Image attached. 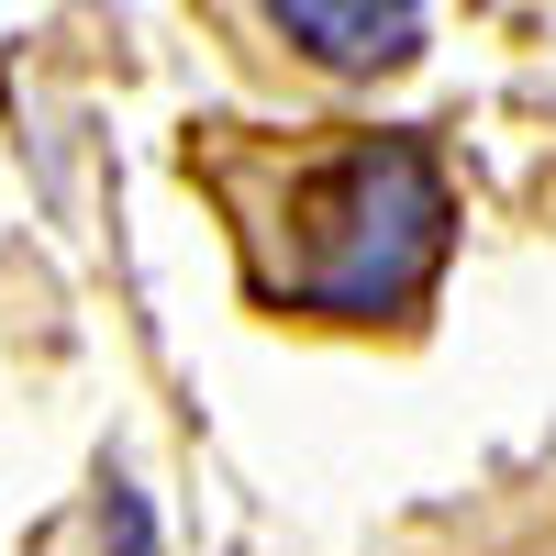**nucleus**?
<instances>
[{"mask_svg": "<svg viewBox=\"0 0 556 556\" xmlns=\"http://www.w3.org/2000/svg\"><path fill=\"white\" fill-rule=\"evenodd\" d=\"M245 223V278L278 323H412L434 301V267L456 235L445 167L412 134H334V146L256 156V190L223 178Z\"/></svg>", "mask_w": 556, "mask_h": 556, "instance_id": "1", "label": "nucleus"}, {"mask_svg": "<svg viewBox=\"0 0 556 556\" xmlns=\"http://www.w3.org/2000/svg\"><path fill=\"white\" fill-rule=\"evenodd\" d=\"M534 556H556V545H534Z\"/></svg>", "mask_w": 556, "mask_h": 556, "instance_id": "3", "label": "nucleus"}, {"mask_svg": "<svg viewBox=\"0 0 556 556\" xmlns=\"http://www.w3.org/2000/svg\"><path fill=\"white\" fill-rule=\"evenodd\" d=\"M256 12L312 78H345V89L401 78L424 56V0H256Z\"/></svg>", "mask_w": 556, "mask_h": 556, "instance_id": "2", "label": "nucleus"}]
</instances>
